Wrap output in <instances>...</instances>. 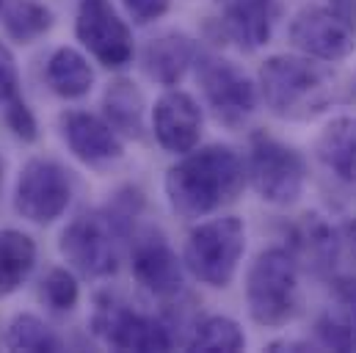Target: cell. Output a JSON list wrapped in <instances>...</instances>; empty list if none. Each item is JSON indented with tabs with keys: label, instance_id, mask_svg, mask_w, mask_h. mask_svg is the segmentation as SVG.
I'll use <instances>...</instances> for the list:
<instances>
[{
	"label": "cell",
	"instance_id": "obj_1",
	"mask_svg": "<svg viewBox=\"0 0 356 353\" xmlns=\"http://www.w3.org/2000/svg\"><path fill=\"white\" fill-rule=\"evenodd\" d=\"M246 182V163L227 144H210L179 155L166 172L163 190L169 207L185 221H199L235 202Z\"/></svg>",
	"mask_w": 356,
	"mask_h": 353
},
{
	"label": "cell",
	"instance_id": "obj_2",
	"mask_svg": "<svg viewBox=\"0 0 356 353\" xmlns=\"http://www.w3.org/2000/svg\"><path fill=\"white\" fill-rule=\"evenodd\" d=\"M138 210H141V193L127 188L116 193L113 204L78 215L61 232L58 240L64 260L89 279H105L116 273Z\"/></svg>",
	"mask_w": 356,
	"mask_h": 353
},
{
	"label": "cell",
	"instance_id": "obj_3",
	"mask_svg": "<svg viewBox=\"0 0 356 353\" xmlns=\"http://www.w3.org/2000/svg\"><path fill=\"white\" fill-rule=\"evenodd\" d=\"M260 94L273 116L309 122L337 99V78L309 56H270L260 67Z\"/></svg>",
	"mask_w": 356,
	"mask_h": 353
},
{
	"label": "cell",
	"instance_id": "obj_4",
	"mask_svg": "<svg viewBox=\"0 0 356 353\" xmlns=\"http://www.w3.org/2000/svg\"><path fill=\"white\" fill-rule=\"evenodd\" d=\"M246 306L257 326H287L301 306L298 265L287 249H266L246 273Z\"/></svg>",
	"mask_w": 356,
	"mask_h": 353
},
{
	"label": "cell",
	"instance_id": "obj_5",
	"mask_svg": "<svg viewBox=\"0 0 356 353\" xmlns=\"http://www.w3.org/2000/svg\"><path fill=\"white\" fill-rule=\"evenodd\" d=\"M246 252V227L238 215H218L199 224L182 252V265L207 287L224 290L232 284L241 257Z\"/></svg>",
	"mask_w": 356,
	"mask_h": 353
},
{
	"label": "cell",
	"instance_id": "obj_6",
	"mask_svg": "<svg viewBox=\"0 0 356 353\" xmlns=\"http://www.w3.org/2000/svg\"><path fill=\"white\" fill-rule=\"evenodd\" d=\"M91 331L113 351H169L175 345L172 329L111 293H99L91 309Z\"/></svg>",
	"mask_w": 356,
	"mask_h": 353
},
{
	"label": "cell",
	"instance_id": "obj_7",
	"mask_svg": "<svg viewBox=\"0 0 356 353\" xmlns=\"http://www.w3.org/2000/svg\"><path fill=\"white\" fill-rule=\"evenodd\" d=\"M246 176L263 202L287 207L304 193L307 163L293 147L282 144L279 138L268 133H254L249 144Z\"/></svg>",
	"mask_w": 356,
	"mask_h": 353
},
{
	"label": "cell",
	"instance_id": "obj_8",
	"mask_svg": "<svg viewBox=\"0 0 356 353\" xmlns=\"http://www.w3.org/2000/svg\"><path fill=\"white\" fill-rule=\"evenodd\" d=\"M196 72L207 105L224 127L238 130L252 119L257 110V88L238 64L221 56H199Z\"/></svg>",
	"mask_w": 356,
	"mask_h": 353
},
{
	"label": "cell",
	"instance_id": "obj_9",
	"mask_svg": "<svg viewBox=\"0 0 356 353\" xmlns=\"http://www.w3.org/2000/svg\"><path fill=\"white\" fill-rule=\"evenodd\" d=\"M72 199V182L61 163L33 158L22 166L14 188V210L31 224H53L64 215Z\"/></svg>",
	"mask_w": 356,
	"mask_h": 353
},
{
	"label": "cell",
	"instance_id": "obj_10",
	"mask_svg": "<svg viewBox=\"0 0 356 353\" xmlns=\"http://www.w3.org/2000/svg\"><path fill=\"white\" fill-rule=\"evenodd\" d=\"M75 36L105 69H122L133 58V33L111 0H81Z\"/></svg>",
	"mask_w": 356,
	"mask_h": 353
},
{
	"label": "cell",
	"instance_id": "obj_11",
	"mask_svg": "<svg viewBox=\"0 0 356 353\" xmlns=\"http://www.w3.org/2000/svg\"><path fill=\"white\" fill-rule=\"evenodd\" d=\"M287 33L296 50L321 61H343L356 47L354 22L337 14L334 8H323V6L301 8L293 17Z\"/></svg>",
	"mask_w": 356,
	"mask_h": 353
},
{
	"label": "cell",
	"instance_id": "obj_12",
	"mask_svg": "<svg viewBox=\"0 0 356 353\" xmlns=\"http://www.w3.org/2000/svg\"><path fill=\"white\" fill-rule=\"evenodd\" d=\"M58 127L70 152L86 166L99 169L124 155V144L119 133L108 124V119H99L86 110H64L58 116Z\"/></svg>",
	"mask_w": 356,
	"mask_h": 353
},
{
	"label": "cell",
	"instance_id": "obj_13",
	"mask_svg": "<svg viewBox=\"0 0 356 353\" xmlns=\"http://www.w3.org/2000/svg\"><path fill=\"white\" fill-rule=\"evenodd\" d=\"M130 268L136 281L161 301H172L182 293V260L161 235H144L136 240Z\"/></svg>",
	"mask_w": 356,
	"mask_h": 353
},
{
	"label": "cell",
	"instance_id": "obj_14",
	"mask_svg": "<svg viewBox=\"0 0 356 353\" xmlns=\"http://www.w3.org/2000/svg\"><path fill=\"white\" fill-rule=\"evenodd\" d=\"M152 130L158 144L172 152V155H185L196 149L199 136H202V108L196 99L179 88H169L152 110Z\"/></svg>",
	"mask_w": 356,
	"mask_h": 353
},
{
	"label": "cell",
	"instance_id": "obj_15",
	"mask_svg": "<svg viewBox=\"0 0 356 353\" xmlns=\"http://www.w3.org/2000/svg\"><path fill=\"white\" fill-rule=\"evenodd\" d=\"M340 246L343 243L337 229L321 213H307L290 227L287 252L293 254L296 265L304 268L307 273H315V276L329 273L340 260Z\"/></svg>",
	"mask_w": 356,
	"mask_h": 353
},
{
	"label": "cell",
	"instance_id": "obj_16",
	"mask_svg": "<svg viewBox=\"0 0 356 353\" xmlns=\"http://www.w3.org/2000/svg\"><path fill=\"white\" fill-rule=\"evenodd\" d=\"M216 8L218 28L235 47L254 53L268 44L276 19L273 0H216Z\"/></svg>",
	"mask_w": 356,
	"mask_h": 353
},
{
	"label": "cell",
	"instance_id": "obj_17",
	"mask_svg": "<svg viewBox=\"0 0 356 353\" xmlns=\"http://www.w3.org/2000/svg\"><path fill=\"white\" fill-rule=\"evenodd\" d=\"M193 61H196V42L182 31L155 36L141 53V69L147 72L149 81L161 86H177Z\"/></svg>",
	"mask_w": 356,
	"mask_h": 353
},
{
	"label": "cell",
	"instance_id": "obj_18",
	"mask_svg": "<svg viewBox=\"0 0 356 353\" xmlns=\"http://www.w3.org/2000/svg\"><path fill=\"white\" fill-rule=\"evenodd\" d=\"M318 161L343 182H356V116L332 119L315 141Z\"/></svg>",
	"mask_w": 356,
	"mask_h": 353
},
{
	"label": "cell",
	"instance_id": "obj_19",
	"mask_svg": "<svg viewBox=\"0 0 356 353\" xmlns=\"http://www.w3.org/2000/svg\"><path fill=\"white\" fill-rule=\"evenodd\" d=\"M102 110H105V119L108 124L119 133V136H127V138H144V113H147V102H144V94L138 91V86L127 78H119L113 81L111 86L105 88V97H102Z\"/></svg>",
	"mask_w": 356,
	"mask_h": 353
},
{
	"label": "cell",
	"instance_id": "obj_20",
	"mask_svg": "<svg viewBox=\"0 0 356 353\" xmlns=\"http://www.w3.org/2000/svg\"><path fill=\"white\" fill-rule=\"evenodd\" d=\"M44 83L50 86L53 94L64 97V99H78L86 97L94 86V69L86 61V56H81L72 47H58L44 67Z\"/></svg>",
	"mask_w": 356,
	"mask_h": 353
},
{
	"label": "cell",
	"instance_id": "obj_21",
	"mask_svg": "<svg viewBox=\"0 0 356 353\" xmlns=\"http://www.w3.org/2000/svg\"><path fill=\"white\" fill-rule=\"evenodd\" d=\"M36 265V243L19 229L0 232V295L17 293Z\"/></svg>",
	"mask_w": 356,
	"mask_h": 353
},
{
	"label": "cell",
	"instance_id": "obj_22",
	"mask_svg": "<svg viewBox=\"0 0 356 353\" xmlns=\"http://www.w3.org/2000/svg\"><path fill=\"white\" fill-rule=\"evenodd\" d=\"M185 348L196 353L243 351V348H246V334H243V329H241L232 318L213 315V318H204L202 323L193 326V331H191Z\"/></svg>",
	"mask_w": 356,
	"mask_h": 353
},
{
	"label": "cell",
	"instance_id": "obj_23",
	"mask_svg": "<svg viewBox=\"0 0 356 353\" xmlns=\"http://www.w3.org/2000/svg\"><path fill=\"white\" fill-rule=\"evenodd\" d=\"M3 28L14 42L31 44L53 28V11L36 0H14L3 14Z\"/></svg>",
	"mask_w": 356,
	"mask_h": 353
},
{
	"label": "cell",
	"instance_id": "obj_24",
	"mask_svg": "<svg viewBox=\"0 0 356 353\" xmlns=\"http://www.w3.org/2000/svg\"><path fill=\"white\" fill-rule=\"evenodd\" d=\"M6 345L11 351H61V340L56 331L36 315H17L8 323Z\"/></svg>",
	"mask_w": 356,
	"mask_h": 353
},
{
	"label": "cell",
	"instance_id": "obj_25",
	"mask_svg": "<svg viewBox=\"0 0 356 353\" xmlns=\"http://www.w3.org/2000/svg\"><path fill=\"white\" fill-rule=\"evenodd\" d=\"M39 298L53 312H70V309H75V304L81 298L78 279L67 268H53V270H47V276L39 284Z\"/></svg>",
	"mask_w": 356,
	"mask_h": 353
},
{
	"label": "cell",
	"instance_id": "obj_26",
	"mask_svg": "<svg viewBox=\"0 0 356 353\" xmlns=\"http://www.w3.org/2000/svg\"><path fill=\"white\" fill-rule=\"evenodd\" d=\"M315 334L321 340L323 348H332V351H354V331L346 320V315L340 312H323L321 320L315 323Z\"/></svg>",
	"mask_w": 356,
	"mask_h": 353
},
{
	"label": "cell",
	"instance_id": "obj_27",
	"mask_svg": "<svg viewBox=\"0 0 356 353\" xmlns=\"http://www.w3.org/2000/svg\"><path fill=\"white\" fill-rule=\"evenodd\" d=\"M6 105H8V108H6V124H8V130H11L19 141H25V144L36 141V138H39V124H36V116H33V110L28 108V102L17 94V97H11Z\"/></svg>",
	"mask_w": 356,
	"mask_h": 353
},
{
	"label": "cell",
	"instance_id": "obj_28",
	"mask_svg": "<svg viewBox=\"0 0 356 353\" xmlns=\"http://www.w3.org/2000/svg\"><path fill=\"white\" fill-rule=\"evenodd\" d=\"M122 6L136 25H149L169 11L172 0H122Z\"/></svg>",
	"mask_w": 356,
	"mask_h": 353
},
{
	"label": "cell",
	"instance_id": "obj_29",
	"mask_svg": "<svg viewBox=\"0 0 356 353\" xmlns=\"http://www.w3.org/2000/svg\"><path fill=\"white\" fill-rule=\"evenodd\" d=\"M19 94V72L11 50L0 42V102H8L11 97Z\"/></svg>",
	"mask_w": 356,
	"mask_h": 353
},
{
	"label": "cell",
	"instance_id": "obj_30",
	"mask_svg": "<svg viewBox=\"0 0 356 353\" xmlns=\"http://www.w3.org/2000/svg\"><path fill=\"white\" fill-rule=\"evenodd\" d=\"M334 290H337L340 304L346 306L343 315H346V320H348V326L354 331V345H356V279H340L334 284Z\"/></svg>",
	"mask_w": 356,
	"mask_h": 353
},
{
	"label": "cell",
	"instance_id": "obj_31",
	"mask_svg": "<svg viewBox=\"0 0 356 353\" xmlns=\"http://www.w3.org/2000/svg\"><path fill=\"white\" fill-rule=\"evenodd\" d=\"M332 8H334L337 14H343L346 19H351V22H354V17H356V0H332Z\"/></svg>",
	"mask_w": 356,
	"mask_h": 353
},
{
	"label": "cell",
	"instance_id": "obj_32",
	"mask_svg": "<svg viewBox=\"0 0 356 353\" xmlns=\"http://www.w3.org/2000/svg\"><path fill=\"white\" fill-rule=\"evenodd\" d=\"M343 240L348 243V252H351V257L356 260V218H351V221L343 227Z\"/></svg>",
	"mask_w": 356,
	"mask_h": 353
},
{
	"label": "cell",
	"instance_id": "obj_33",
	"mask_svg": "<svg viewBox=\"0 0 356 353\" xmlns=\"http://www.w3.org/2000/svg\"><path fill=\"white\" fill-rule=\"evenodd\" d=\"M268 348H270V351H276V348H284V351H312V345H309V343H296V340H284V343H270Z\"/></svg>",
	"mask_w": 356,
	"mask_h": 353
},
{
	"label": "cell",
	"instance_id": "obj_34",
	"mask_svg": "<svg viewBox=\"0 0 356 353\" xmlns=\"http://www.w3.org/2000/svg\"><path fill=\"white\" fill-rule=\"evenodd\" d=\"M3 174H6V161H3V155H0V188H3Z\"/></svg>",
	"mask_w": 356,
	"mask_h": 353
},
{
	"label": "cell",
	"instance_id": "obj_35",
	"mask_svg": "<svg viewBox=\"0 0 356 353\" xmlns=\"http://www.w3.org/2000/svg\"><path fill=\"white\" fill-rule=\"evenodd\" d=\"M351 99L356 102V72H354V78H351Z\"/></svg>",
	"mask_w": 356,
	"mask_h": 353
},
{
	"label": "cell",
	"instance_id": "obj_36",
	"mask_svg": "<svg viewBox=\"0 0 356 353\" xmlns=\"http://www.w3.org/2000/svg\"><path fill=\"white\" fill-rule=\"evenodd\" d=\"M0 11H3V0H0Z\"/></svg>",
	"mask_w": 356,
	"mask_h": 353
}]
</instances>
